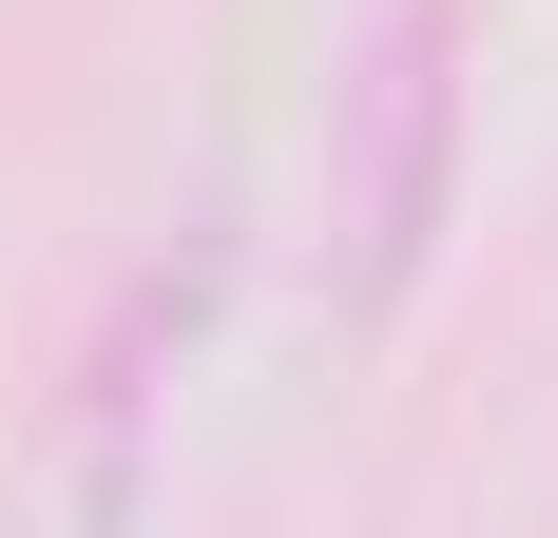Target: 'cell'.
<instances>
[{"mask_svg": "<svg viewBox=\"0 0 558 538\" xmlns=\"http://www.w3.org/2000/svg\"><path fill=\"white\" fill-rule=\"evenodd\" d=\"M444 135H462V77H444V0H404L366 77H347V173H328V231H347V308H386L424 231H444Z\"/></svg>", "mask_w": 558, "mask_h": 538, "instance_id": "obj_1", "label": "cell"}]
</instances>
